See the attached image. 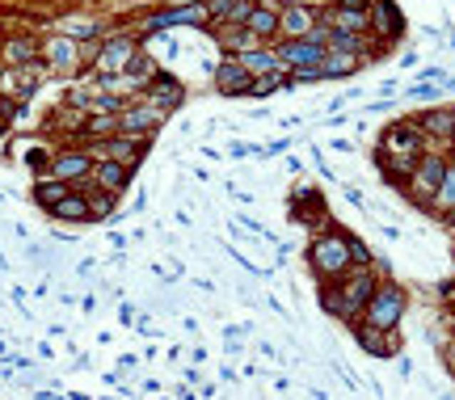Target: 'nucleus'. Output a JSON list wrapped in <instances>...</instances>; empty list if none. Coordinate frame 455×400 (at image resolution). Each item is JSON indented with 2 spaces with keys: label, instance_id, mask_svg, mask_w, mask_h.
Wrapping results in <instances>:
<instances>
[{
  "label": "nucleus",
  "instance_id": "9",
  "mask_svg": "<svg viewBox=\"0 0 455 400\" xmlns=\"http://www.w3.org/2000/svg\"><path fill=\"white\" fill-rule=\"evenodd\" d=\"M156 123H160V110H156V106H148V110H127V114L118 118V127H123V131H131V135L152 131Z\"/></svg>",
  "mask_w": 455,
  "mask_h": 400
},
{
  "label": "nucleus",
  "instance_id": "8",
  "mask_svg": "<svg viewBox=\"0 0 455 400\" xmlns=\"http://www.w3.org/2000/svg\"><path fill=\"white\" fill-rule=\"evenodd\" d=\"M215 81H220V89L232 93V97H249V85H253V81H249V72H245L240 63H224Z\"/></svg>",
  "mask_w": 455,
  "mask_h": 400
},
{
  "label": "nucleus",
  "instance_id": "3",
  "mask_svg": "<svg viewBox=\"0 0 455 400\" xmlns=\"http://www.w3.org/2000/svg\"><path fill=\"white\" fill-rule=\"evenodd\" d=\"M363 324L371 329H397V320L405 316V291L397 287V282H384V287H375V295H371V304L363 308Z\"/></svg>",
  "mask_w": 455,
  "mask_h": 400
},
{
  "label": "nucleus",
  "instance_id": "27",
  "mask_svg": "<svg viewBox=\"0 0 455 400\" xmlns=\"http://www.w3.org/2000/svg\"><path fill=\"white\" fill-rule=\"evenodd\" d=\"M4 55H9L13 63H21V59H30V55H34V46H30V43H9V46H4Z\"/></svg>",
  "mask_w": 455,
  "mask_h": 400
},
{
  "label": "nucleus",
  "instance_id": "7",
  "mask_svg": "<svg viewBox=\"0 0 455 400\" xmlns=\"http://www.w3.org/2000/svg\"><path fill=\"white\" fill-rule=\"evenodd\" d=\"M354 333H359V346H363L367 354L388 358L392 350H397V333H392V329H371V324H359Z\"/></svg>",
  "mask_w": 455,
  "mask_h": 400
},
{
  "label": "nucleus",
  "instance_id": "31",
  "mask_svg": "<svg viewBox=\"0 0 455 400\" xmlns=\"http://www.w3.org/2000/svg\"><path fill=\"white\" fill-rule=\"evenodd\" d=\"M363 4L367 0H342V9H354V13H363Z\"/></svg>",
  "mask_w": 455,
  "mask_h": 400
},
{
  "label": "nucleus",
  "instance_id": "29",
  "mask_svg": "<svg viewBox=\"0 0 455 400\" xmlns=\"http://www.w3.org/2000/svg\"><path fill=\"white\" fill-rule=\"evenodd\" d=\"M409 97H417V101H430V97H434V85H417Z\"/></svg>",
  "mask_w": 455,
  "mask_h": 400
},
{
  "label": "nucleus",
  "instance_id": "14",
  "mask_svg": "<svg viewBox=\"0 0 455 400\" xmlns=\"http://www.w3.org/2000/svg\"><path fill=\"white\" fill-rule=\"evenodd\" d=\"M375 30L379 34H397L401 30V17H397V9L388 0H379V9H375Z\"/></svg>",
  "mask_w": 455,
  "mask_h": 400
},
{
  "label": "nucleus",
  "instance_id": "36",
  "mask_svg": "<svg viewBox=\"0 0 455 400\" xmlns=\"http://www.w3.org/2000/svg\"><path fill=\"white\" fill-rule=\"evenodd\" d=\"M451 139H455V123H451Z\"/></svg>",
  "mask_w": 455,
  "mask_h": 400
},
{
  "label": "nucleus",
  "instance_id": "28",
  "mask_svg": "<svg viewBox=\"0 0 455 400\" xmlns=\"http://www.w3.org/2000/svg\"><path fill=\"white\" fill-rule=\"evenodd\" d=\"M110 207H114V198H110V194H101V198H93V215H106V211H110Z\"/></svg>",
  "mask_w": 455,
  "mask_h": 400
},
{
  "label": "nucleus",
  "instance_id": "21",
  "mask_svg": "<svg viewBox=\"0 0 455 400\" xmlns=\"http://www.w3.org/2000/svg\"><path fill=\"white\" fill-rule=\"evenodd\" d=\"M333 21H337V30H342V34H359V30L367 26V17H363V13H354V9H337V17H333Z\"/></svg>",
  "mask_w": 455,
  "mask_h": 400
},
{
  "label": "nucleus",
  "instance_id": "2",
  "mask_svg": "<svg viewBox=\"0 0 455 400\" xmlns=\"http://www.w3.org/2000/svg\"><path fill=\"white\" fill-rule=\"evenodd\" d=\"M375 274L371 270H359V274H350L342 287H329L324 295H320V308L329 312V316H342V320H359V312L371 304V295H375Z\"/></svg>",
  "mask_w": 455,
  "mask_h": 400
},
{
  "label": "nucleus",
  "instance_id": "18",
  "mask_svg": "<svg viewBox=\"0 0 455 400\" xmlns=\"http://www.w3.org/2000/svg\"><path fill=\"white\" fill-rule=\"evenodd\" d=\"M97 181H101L106 190H114V185H123V181H127V169H123L118 160H106V165H97Z\"/></svg>",
  "mask_w": 455,
  "mask_h": 400
},
{
  "label": "nucleus",
  "instance_id": "17",
  "mask_svg": "<svg viewBox=\"0 0 455 400\" xmlns=\"http://www.w3.org/2000/svg\"><path fill=\"white\" fill-rule=\"evenodd\" d=\"M278 26H282L287 34L300 39V34H308V13H304V9H287V13L278 17Z\"/></svg>",
  "mask_w": 455,
  "mask_h": 400
},
{
  "label": "nucleus",
  "instance_id": "11",
  "mask_svg": "<svg viewBox=\"0 0 455 400\" xmlns=\"http://www.w3.org/2000/svg\"><path fill=\"white\" fill-rule=\"evenodd\" d=\"M51 215H59V220H85V215H89V202H85L81 194H68V198H59V202L51 207Z\"/></svg>",
  "mask_w": 455,
  "mask_h": 400
},
{
  "label": "nucleus",
  "instance_id": "4",
  "mask_svg": "<svg viewBox=\"0 0 455 400\" xmlns=\"http://www.w3.org/2000/svg\"><path fill=\"white\" fill-rule=\"evenodd\" d=\"M447 178V160L443 156H417V169H413L409 178V194L417 207H434V194H439V185Z\"/></svg>",
  "mask_w": 455,
  "mask_h": 400
},
{
  "label": "nucleus",
  "instance_id": "15",
  "mask_svg": "<svg viewBox=\"0 0 455 400\" xmlns=\"http://www.w3.org/2000/svg\"><path fill=\"white\" fill-rule=\"evenodd\" d=\"M274 63H278V59L266 55V51H249V55H240V68H245V72H266V76H270Z\"/></svg>",
  "mask_w": 455,
  "mask_h": 400
},
{
  "label": "nucleus",
  "instance_id": "30",
  "mask_svg": "<svg viewBox=\"0 0 455 400\" xmlns=\"http://www.w3.org/2000/svg\"><path fill=\"white\" fill-rule=\"evenodd\" d=\"M51 55L59 59V63H68V43H59V46H51Z\"/></svg>",
  "mask_w": 455,
  "mask_h": 400
},
{
  "label": "nucleus",
  "instance_id": "32",
  "mask_svg": "<svg viewBox=\"0 0 455 400\" xmlns=\"http://www.w3.org/2000/svg\"><path fill=\"white\" fill-rule=\"evenodd\" d=\"M447 366H451V371H455V342H451V346H447Z\"/></svg>",
  "mask_w": 455,
  "mask_h": 400
},
{
  "label": "nucleus",
  "instance_id": "35",
  "mask_svg": "<svg viewBox=\"0 0 455 400\" xmlns=\"http://www.w3.org/2000/svg\"><path fill=\"white\" fill-rule=\"evenodd\" d=\"M451 165H455V148H451Z\"/></svg>",
  "mask_w": 455,
  "mask_h": 400
},
{
  "label": "nucleus",
  "instance_id": "33",
  "mask_svg": "<svg viewBox=\"0 0 455 400\" xmlns=\"http://www.w3.org/2000/svg\"><path fill=\"white\" fill-rule=\"evenodd\" d=\"M443 295H451V299H455V278H451V282H443Z\"/></svg>",
  "mask_w": 455,
  "mask_h": 400
},
{
  "label": "nucleus",
  "instance_id": "26",
  "mask_svg": "<svg viewBox=\"0 0 455 400\" xmlns=\"http://www.w3.org/2000/svg\"><path fill=\"white\" fill-rule=\"evenodd\" d=\"M139 148H143V143H131V139H114V143H110V156H114V160H131Z\"/></svg>",
  "mask_w": 455,
  "mask_h": 400
},
{
  "label": "nucleus",
  "instance_id": "6",
  "mask_svg": "<svg viewBox=\"0 0 455 400\" xmlns=\"http://www.w3.org/2000/svg\"><path fill=\"white\" fill-rule=\"evenodd\" d=\"M278 59L291 63V72H295V68H320V63H324V51H320L317 43H308V39H295V43L282 46Z\"/></svg>",
  "mask_w": 455,
  "mask_h": 400
},
{
  "label": "nucleus",
  "instance_id": "13",
  "mask_svg": "<svg viewBox=\"0 0 455 400\" xmlns=\"http://www.w3.org/2000/svg\"><path fill=\"white\" fill-rule=\"evenodd\" d=\"M245 30H249L253 39H262V34H274V30H278V17H274L270 9H253V13H249V21H245Z\"/></svg>",
  "mask_w": 455,
  "mask_h": 400
},
{
  "label": "nucleus",
  "instance_id": "16",
  "mask_svg": "<svg viewBox=\"0 0 455 400\" xmlns=\"http://www.w3.org/2000/svg\"><path fill=\"white\" fill-rule=\"evenodd\" d=\"M127 55H131V43H123V39H118V43L106 46V55H101V68H106V72H114V68H123V63H127Z\"/></svg>",
  "mask_w": 455,
  "mask_h": 400
},
{
  "label": "nucleus",
  "instance_id": "20",
  "mask_svg": "<svg viewBox=\"0 0 455 400\" xmlns=\"http://www.w3.org/2000/svg\"><path fill=\"white\" fill-rule=\"evenodd\" d=\"M434 207H443V211H451L455 207V165H447V178H443L439 194H434Z\"/></svg>",
  "mask_w": 455,
  "mask_h": 400
},
{
  "label": "nucleus",
  "instance_id": "25",
  "mask_svg": "<svg viewBox=\"0 0 455 400\" xmlns=\"http://www.w3.org/2000/svg\"><path fill=\"white\" fill-rule=\"evenodd\" d=\"M152 93L160 97V106H178V101H182V89H178L173 81H156V85H152Z\"/></svg>",
  "mask_w": 455,
  "mask_h": 400
},
{
  "label": "nucleus",
  "instance_id": "22",
  "mask_svg": "<svg viewBox=\"0 0 455 400\" xmlns=\"http://www.w3.org/2000/svg\"><path fill=\"white\" fill-rule=\"evenodd\" d=\"M59 198H68V185H63V181H43V185H39V202H43V207H55Z\"/></svg>",
  "mask_w": 455,
  "mask_h": 400
},
{
  "label": "nucleus",
  "instance_id": "1",
  "mask_svg": "<svg viewBox=\"0 0 455 400\" xmlns=\"http://www.w3.org/2000/svg\"><path fill=\"white\" fill-rule=\"evenodd\" d=\"M312 270H317L324 282H333V278H346L350 270L367 266V249L359 240H350L346 232H324L317 245H312Z\"/></svg>",
  "mask_w": 455,
  "mask_h": 400
},
{
  "label": "nucleus",
  "instance_id": "12",
  "mask_svg": "<svg viewBox=\"0 0 455 400\" xmlns=\"http://www.w3.org/2000/svg\"><path fill=\"white\" fill-rule=\"evenodd\" d=\"M451 123H455V110H430V114L421 118V127H417V131H426V135H451Z\"/></svg>",
  "mask_w": 455,
  "mask_h": 400
},
{
  "label": "nucleus",
  "instance_id": "23",
  "mask_svg": "<svg viewBox=\"0 0 455 400\" xmlns=\"http://www.w3.org/2000/svg\"><path fill=\"white\" fill-rule=\"evenodd\" d=\"M203 17V9H182V13H165V17H152V30H160V26H173V21H198Z\"/></svg>",
  "mask_w": 455,
  "mask_h": 400
},
{
  "label": "nucleus",
  "instance_id": "10",
  "mask_svg": "<svg viewBox=\"0 0 455 400\" xmlns=\"http://www.w3.org/2000/svg\"><path fill=\"white\" fill-rule=\"evenodd\" d=\"M81 173H89V156H81V152H68V156H59V160H55V178H59V181L81 178Z\"/></svg>",
  "mask_w": 455,
  "mask_h": 400
},
{
  "label": "nucleus",
  "instance_id": "5",
  "mask_svg": "<svg viewBox=\"0 0 455 400\" xmlns=\"http://www.w3.org/2000/svg\"><path fill=\"white\" fill-rule=\"evenodd\" d=\"M384 148H392L397 160H417L421 156V131L409 127V123H401V127H392V131L384 135Z\"/></svg>",
  "mask_w": 455,
  "mask_h": 400
},
{
  "label": "nucleus",
  "instance_id": "19",
  "mask_svg": "<svg viewBox=\"0 0 455 400\" xmlns=\"http://www.w3.org/2000/svg\"><path fill=\"white\" fill-rule=\"evenodd\" d=\"M354 68H359V59H354V55H333V59H324V63H320V72H324V76H346V72H354Z\"/></svg>",
  "mask_w": 455,
  "mask_h": 400
},
{
  "label": "nucleus",
  "instance_id": "24",
  "mask_svg": "<svg viewBox=\"0 0 455 400\" xmlns=\"http://www.w3.org/2000/svg\"><path fill=\"white\" fill-rule=\"evenodd\" d=\"M282 81H287L282 72H270V76H262V81H253V85H249V97H266V93H274Z\"/></svg>",
  "mask_w": 455,
  "mask_h": 400
},
{
  "label": "nucleus",
  "instance_id": "34",
  "mask_svg": "<svg viewBox=\"0 0 455 400\" xmlns=\"http://www.w3.org/2000/svg\"><path fill=\"white\" fill-rule=\"evenodd\" d=\"M443 220H447V227H455V207L447 211V215H443Z\"/></svg>",
  "mask_w": 455,
  "mask_h": 400
}]
</instances>
